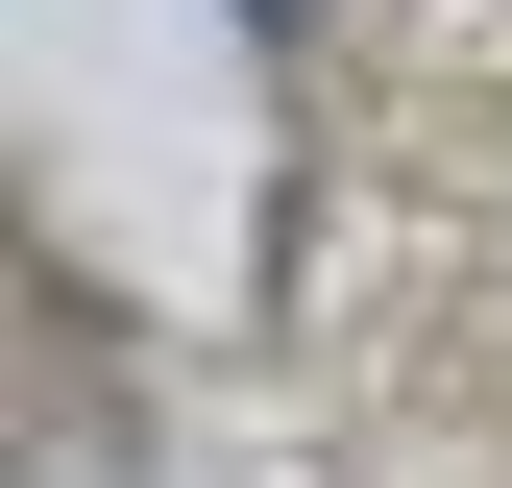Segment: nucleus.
Segmentation results:
<instances>
[{
    "instance_id": "f257e3e1",
    "label": "nucleus",
    "mask_w": 512,
    "mask_h": 488,
    "mask_svg": "<svg viewBox=\"0 0 512 488\" xmlns=\"http://www.w3.org/2000/svg\"><path fill=\"white\" fill-rule=\"evenodd\" d=\"M244 25H317V0H244Z\"/></svg>"
}]
</instances>
